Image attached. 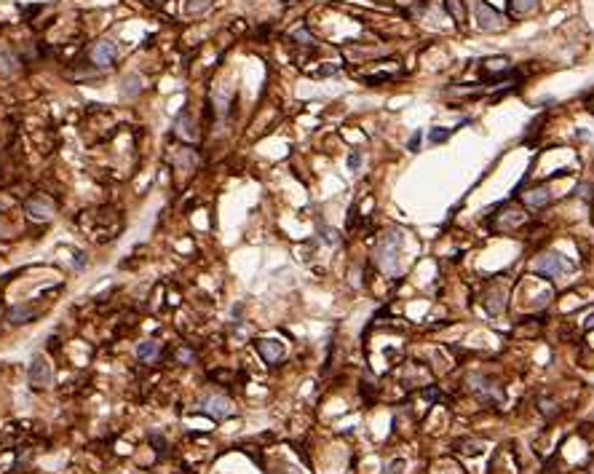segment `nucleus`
Here are the masks:
<instances>
[{
  "mask_svg": "<svg viewBox=\"0 0 594 474\" xmlns=\"http://www.w3.org/2000/svg\"><path fill=\"white\" fill-rule=\"evenodd\" d=\"M402 250H404V236H402V230H396V228L386 230V233L378 239V247H375V263H378V268L386 271V274H394L396 266H399Z\"/></svg>",
  "mask_w": 594,
  "mask_h": 474,
  "instance_id": "obj_1",
  "label": "nucleus"
},
{
  "mask_svg": "<svg viewBox=\"0 0 594 474\" xmlns=\"http://www.w3.org/2000/svg\"><path fill=\"white\" fill-rule=\"evenodd\" d=\"M570 268H573V266H570V260L565 258V255H559V252H543V255H538V258L533 260V271H535V274L549 276V279L567 274Z\"/></svg>",
  "mask_w": 594,
  "mask_h": 474,
  "instance_id": "obj_2",
  "label": "nucleus"
},
{
  "mask_svg": "<svg viewBox=\"0 0 594 474\" xmlns=\"http://www.w3.org/2000/svg\"><path fill=\"white\" fill-rule=\"evenodd\" d=\"M468 383H471L474 394L479 397V402H484V405L492 407V405H501V402H503L501 386L492 383L490 378H484V375H471V378H468Z\"/></svg>",
  "mask_w": 594,
  "mask_h": 474,
  "instance_id": "obj_3",
  "label": "nucleus"
},
{
  "mask_svg": "<svg viewBox=\"0 0 594 474\" xmlns=\"http://www.w3.org/2000/svg\"><path fill=\"white\" fill-rule=\"evenodd\" d=\"M476 25H479V30H484V33H498V30H503V17L492 9L490 3L476 0Z\"/></svg>",
  "mask_w": 594,
  "mask_h": 474,
  "instance_id": "obj_4",
  "label": "nucleus"
},
{
  "mask_svg": "<svg viewBox=\"0 0 594 474\" xmlns=\"http://www.w3.org/2000/svg\"><path fill=\"white\" fill-rule=\"evenodd\" d=\"M27 380H30V388L41 391L51 383V364L43 359V356H35L33 364H30V372H27Z\"/></svg>",
  "mask_w": 594,
  "mask_h": 474,
  "instance_id": "obj_5",
  "label": "nucleus"
},
{
  "mask_svg": "<svg viewBox=\"0 0 594 474\" xmlns=\"http://www.w3.org/2000/svg\"><path fill=\"white\" fill-rule=\"evenodd\" d=\"M204 413H209L212 418H217V421H222V418L233 415V405H230V399H225V397H220V394H214V397H206V399H204Z\"/></svg>",
  "mask_w": 594,
  "mask_h": 474,
  "instance_id": "obj_6",
  "label": "nucleus"
},
{
  "mask_svg": "<svg viewBox=\"0 0 594 474\" xmlns=\"http://www.w3.org/2000/svg\"><path fill=\"white\" fill-rule=\"evenodd\" d=\"M91 59H94V65H97L99 70L110 67L113 62H115V43H110V41H99V43H94V49H91Z\"/></svg>",
  "mask_w": 594,
  "mask_h": 474,
  "instance_id": "obj_7",
  "label": "nucleus"
},
{
  "mask_svg": "<svg viewBox=\"0 0 594 474\" xmlns=\"http://www.w3.org/2000/svg\"><path fill=\"white\" fill-rule=\"evenodd\" d=\"M257 351H260V356L268 364H276L281 356H284V343H278V340H273V338L270 340H260V343H257Z\"/></svg>",
  "mask_w": 594,
  "mask_h": 474,
  "instance_id": "obj_8",
  "label": "nucleus"
},
{
  "mask_svg": "<svg viewBox=\"0 0 594 474\" xmlns=\"http://www.w3.org/2000/svg\"><path fill=\"white\" fill-rule=\"evenodd\" d=\"M27 212L33 214L35 220H51L54 206H51V201H46V198H33V201H27Z\"/></svg>",
  "mask_w": 594,
  "mask_h": 474,
  "instance_id": "obj_9",
  "label": "nucleus"
},
{
  "mask_svg": "<svg viewBox=\"0 0 594 474\" xmlns=\"http://www.w3.org/2000/svg\"><path fill=\"white\" fill-rule=\"evenodd\" d=\"M35 314H38L35 306H14L9 311V322L11 324H27L30 319H35Z\"/></svg>",
  "mask_w": 594,
  "mask_h": 474,
  "instance_id": "obj_10",
  "label": "nucleus"
},
{
  "mask_svg": "<svg viewBox=\"0 0 594 474\" xmlns=\"http://www.w3.org/2000/svg\"><path fill=\"white\" fill-rule=\"evenodd\" d=\"M158 351H161V343H155V340H145V343H139L137 356L142 362H153L155 356H158Z\"/></svg>",
  "mask_w": 594,
  "mask_h": 474,
  "instance_id": "obj_11",
  "label": "nucleus"
},
{
  "mask_svg": "<svg viewBox=\"0 0 594 474\" xmlns=\"http://www.w3.org/2000/svg\"><path fill=\"white\" fill-rule=\"evenodd\" d=\"M525 201L530 206H546L551 201V193H549V188H535V190H530L525 196Z\"/></svg>",
  "mask_w": 594,
  "mask_h": 474,
  "instance_id": "obj_12",
  "label": "nucleus"
},
{
  "mask_svg": "<svg viewBox=\"0 0 594 474\" xmlns=\"http://www.w3.org/2000/svg\"><path fill=\"white\" fill-rule=\"evenodd\" d=\"M19 70V59L11 51H0V75H11Z\"/></svg>",
  "mask_w": 594,
  "mask_h": 474,
  "instance_id": "obj_13",
  "label": "nucleus"
},
{
  "mask_svg": "<svg viewBox=\"0 0 594 474\" xmlns=\"http://www.w3.org/2000/svg\"><path fill=\"white\" fill-rule=\"evenodd\" d=\"M535 3H538V0H511V14H514V17H525V14H530V11H533L535 9Z\"/></svg>",
  "mask_w": 594,
  "mask_h": 474,
  "instance_id": "obj_14",
  "label": "nucleus"
},
{
  "mask_svg": "<svg viewBox=\"0 0 594 474\" xmlns=\"http://www.w3.org/2000/svg\"><path fill=\"white\" fill-rule=\"evenodd\" d=\"M458 447H460V453H466V455H479L482 453V442H476V439H460Z\"/></svg>",
  "mask_w": 594,
  "mask_h": 474,
  "instance_id": "obj_15",
  "label": "nucleus"
},
{
  "mask_svg": "<svg viewBox=\"0 0 594 474\" xmlns=\"http://www.w3.org/2000/svg\"><path fill=\"white\" fill-rule=\"evenodd\" d=\"M177 131H179L182 137H187V139L195 137V129H193V123H190V118H187V115H179V118H177Z\"/></svg>",
  "mask_w": 594,
  "mask_h": 474,
  "instance_id": "obj_16",
  "label": "nucleus"
},
{
  "mask_svg": "<svg viewBox=\"0 0 594 474\" xmlns=\"http://www.w3.org/2000/svg\"><path fill=\"white\" fill-rule=\"evenodd\" d=\"M444 6H447V9H450L452 19H455L458 25H463V19H466V11H463V6H460L458 0H444Z\"/></svg>",
  "mask_w": 594,
  "mask_h": 474,
  "instance_id": "obj_17",
  "label": "nucleus"
},
{
  "mask_svg": "<svg viewBox=\"0 0 594 474\" xmlns=\"http://www.w3.org/2000/svg\"><path fill=\"white\" fill-rule=\"evenodd\" d=\"M123 94H126V97H137L139 94V78L137 75H131V78L123 81Z\"/></svg>",
  "mask_w": 594,
  "mask_h": 474,
  "instance_id": "obj_18",
  "label": "nucleus"
},
{
  "mask_svg": "<svg viewBox=\"0 0 594 474\" xmlns=\"http://www.w3.org/2000/svg\"><path fill=\"white\" fill-rule=\"evenodd\" d=\"M319 233H322V239H324L327 244H332V247L340 242V236H338V230H335V228H327V225H319Z\"/></svg>",
  "mask_w": 594,
  "mask_h": 474,
  "instance_id": "obj_19",
  "label": "nucleus"
},
{
  "mask_svg": "<svg viewBox=\"0 0 594 474\" xmlns=\"http://www.w3.org/2000/svg\"><path fill=\"white\" fill-rule=\"evenodd\" d=\"M450 134H452V129H434V131H431V142H434V145H436V142H444Z\"/></svg>",
  "mask_w": 594,
  "mask_h": 474,
  "instance_id": "obj_20",
  "label": "nucleus"
},
{
  "mask_svg": "<svg viewBox=\"0 0 594 474\" xmlns=\"http://www.w3.org/2000/svg\"><path fill=\"white\" fill-rule=\"evenodd\" d=\"M359 164H362V158H359V153H356V155H351V158H348V166H351V169H356Z\"/></svg>",
  "mask_w": 594,
  "mask_h": 474,
  "instance_id": "obj_21",
  "label": "nucleus"
},
{
  "mask_svg": "<svg viewBox=\"0 0 594 474\" xmlns=\"http://www.w3.org/2000/svg\"><path fill=\"white\" fill-rule=\"evenodd\" d=\"M420 145V134H412V139H410V147H418Z\"/></svg>",
  "mask_w": 594,
  "mask_h": 474,
  "instance_id": "obj_22",
  "label": "nucleus"
}]
</instances>
